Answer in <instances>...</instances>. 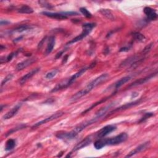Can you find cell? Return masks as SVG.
I'll list each match as a JSON object with an SVG mask.
<instances>
[{"label":"cell","instance_id":"6da1fadb","mask_svg":"<svg viewBox=\"0 0 158 158\" xmlns=\"http://www.w3.org/2000/svg\"><path fill=\"white\" fill-rule=\"evenodd\" d=\"M109 77V74L104 73L101 74L99 77H96L91 81L88 84L83 88V89L78 91L76 94H74L71 98V100L72 101H76L79 99H80L82 97L85 96L88 93H90L92 90H93L95 88L100 85L101 83L105 82Z\"/></svg>","mask_w":158,"mask_h":158},{"label":"cell","instance_id":"7a4b0ae2","mask_svg":"<svg viewBox=\"0 0 158 158\" xmlns=\"http://www.w3.org/2000/svg\"><path fill=\"white\" fill-rule=\"evenodd\" d=\"M91 69L90 66L82 69L81 70H80L78 72L76 73L75 74H74V75H73L69 78L61 82V83H58V84L56 86L52 91H51V92H52V93L56 92V91H58L61 90L65 89V88H66L69 87V86H71L74 82H75L76 81V80L78 78L81 77L83 74L88 70V69Z\"/></svg>","mask_w":158,"mask_h":158},{"label":"cell","instance_id":"3957f363","mask_svg":"<svg viewBox=\"0 0 158 158\" xmlns=\"http://www.w3.org/2000/svg\"><path fill=\"white\" fill-rule=\"evenodd\" d=\"M96 26V24L95 23H87V24H83L82 26L83 32L81 34L76 36V38H73L72 40L67 43V45H71L73 43H75L78 42L79 41H81L88 35H89L90 32H91L92 29Z\"/></svg>","mask_w":158,"mask_h":158},{"label":"cell","instance_id":"277c9868","mask_svg":"<svg viewBox=\"0 0 158 158\" xmlns=\"http://www.w3.org/2000/svg\"><path fill=\"white\" fill-rule=\"evenodd\" d=\"M128 135L126 133H121L118 135L113 138L106 139V145H117L126 141Z\"/></svg>","mask_w":158,"mask_h":158},{"label":"cell","instance_id":"5b68a950","mask_svg":"<svg viewBox=\"0 0 158 158\" xmlns=\"http://www.w3.org/2000/svg\"><path fill=\"white\" fill-rule=\"evenodd\" d=\"M64 114V112H62V111H59V112L55 113L54 114H52V115H50L49 117H46V118H45V119L41 120H40V121H39L38 122H36V124H35L33 125V126L32 127V128H36V127H38L40 126V125H41L45 124L48 123V122H49L52 121V120H55V119H58L59 117H61V116L63 115Z\"/></svg>","mask_w":158,"mask_h":158},{"label":"cell","instance_id":"8992f818","mask_svg":"<svg viewBox=\"0 0 158 158\" xmlns=\"http://www.w3.org/2000/svg\"><path fill=\"white\" fill-rule=\"evenodd\" d=\"M116 128H117V127H116L115 125H106V126L102 128L100 131L97 133L96 136L97 137L100 138H103L106 137V135H109V133H111V132L115 131Z\"/></svg>","mask_w":158,"mask_h":158},{"label":"cell","instance_id":"52a82bcc","mask_svg":"<svg viewBox=\"0 0 158 158\" xmlns=\"http://www.w3.org/2000/svg\"><path fill=\"white\" fill-rule=\"evenodd\" d=\"M115 102H114V103H110L108 105H107V106L103 107V108H102L101 109H100L99 111H98L96 113L94 117L98 120V121L100 119L104 117V116L107 114V113H108V111H109V109L112 108L113 107H114L115 106Z\"/></svg>","mask_w":158,"mask_h":158},{"label":"cell","instance_id":"ba28073f","mask_svg":"<svg viewBox=\"0 0 158 158\" xmlns=\"http://www.w3.org/2000/svg\"><path fill=\"white\" fill-rule=\"evenodd\" d=\"M150 145V142H146L144 143H142V145H139L138 147H137L135 149H134L132 151L130 152L128 154L125 156L126 157H131L134 155H135L137 154H138L142 151H145L146 149H148V147Z\"/></svg>","mask_w":158,"mask_h":158},{"label":"cell","instance_id":"9c48e42d","mask_svg":"<svg viewBox=\"0 0 158 158\" xmlns=\"http://www.w3.org/2000/svg\"><path fill=\"white\" fill-rule=\"evenodd\" d=\"M142 100L141 98V99H139L138 100L133 101V102H132V103H127V104H124L123 106H120L119 108H117L113 109V111H111L109 114H113V113L118 112V111H124V110L131 108H132V107H133V106H136L137 104H140L141 103Z\"/></svg>","mask_w":158,"mask_h":158},{"label":"cell","instance_id":"30bf717a","mask_svg":"<svg viewBox=\"0 0 158 158\" xmlns=\"http://www.w3.org/2000/svg\"><path fill=\"white\" fill-rule=\"evenodd\" d=\"M77 135L74 131L69 132H60L56 135V137L63 140H71L75 138Z\"/></svg>","mask_w":158,"mask_h":158},{"label":"cell","instance_id":"8fae6325","mask_svg":"<svg viewBox=\"0 0 158 158\" xmlns=\"http://www.w3.org/2000/svg\"><path fill=\"white\" fill-rule=\"evenodd\" d=\"M40 70V68H35L33 69V70H32L30 72L26 74L25 76H24L22 78H21V79L19 80V84L21 85L25 84V83L29 80V79H30L32 77L34 76L37 72H39Z\"/></svg>","mask_w":158,"mask_h":158},{"label":"cell","instance_id":"7c38bea8","mask_svg":"<svg viewBox=\"0 0 158 158\" xmlns=\"http://www.w3.org/2000/svg\"><path fill=\"white\" fill-rule=\"evenodd\" d=\"M36 61V58H29L25 61H22L21 63H19V64H17V65L16 66V69L17 71H20L23 70V69L27 67L28 66H30L32 64H33L35 61Z\"/></svg>","mask_w":158,"mask_h":158},{"label":"cell","instance_id":"4fadbf2b","mask_svg":"<svg viewBox=\"0 0 158 158\" xmlns=\"http://www.w3.org/2000/svg\"><path fill=\"white\" fill-rule=\"evenodd\" d=\"M156 74H157V72H155L154 74H150V75H149L148 76H146L145 77H144V78L138 79V80H137L135 82H134L133 83H132V84L129 86V87H136V86H138V85L145 84V83H146L147 82H148L149 80H150L152 78H153L155 76H156Z\"/></svg>","mask_w":158,"mask_h":158},{"label":"cell","instance_id":"5bb4252c","mask_svg":"<svg viewBox=\"0 0 158 158\" xmlns=\"http://www.w3.org/2000/svg\"><path fill=\"white\" fill-rule=\"evenodd\" d=\"M92 140H93V138L91 136L87 137L86 138L84 139V140H83L80 143H78L77 145L73 148L72 151H78L79 150L82 149V148L88 146V145H90V143L92 142Z\"/></svg>","mask_w":158,"mask_h":158},{"label":"cell","instance_id":"9a60e30c","mask_svg":"<svg viewBox=\"0 0 158 158\" xmlns=\"http://www.w3.org/2000/svg\"><path fill=\"white\" fill-rule=\"evenodd\" d=\"M41 14L46 17L54 19L64 20V19H67V17L63 14L62 13H56V12H51L44 11V12H42V13Z\"/></svg>","mask_w":158,"mask_h":158},{"label":"cell","instance_id":"2e32d148","mask_svg":"<svg viewBox=\"0 0 158 158\" xmlns=\"http://www.w3.org/2000/svg\"><path fill=\"white\" fill-rule=\"evenodd\" d=\"M144 12L147 16L148 20L155 21L157 18V14L155 9L150 7H145L144 9Z\"/></svg>","mask_w":158,"mask_h":158},{"label":"cell","instance_id":"e0dca14e","mask_svg":"<svg viewBox=\"0 0 158 158\" xmlns=\"http://www.w3.org/2000/svg\"><path fill=\"white\" fill-rule=\"evenodd\" d=\"M21 105H22L21 104H18L16 106H15L11 110L8 111L7 113H6L3 116V119L4 120H8L13 117L14 116L18 113V111H19Z\"/></svg>","mask_w":158,"mask_h":158},{"label":"cell","instance_id":"ac0fdd59","mask_svg":"<svg viewBox=\"0 0 158 158\" xmlns=\"http://www.w3.org/2000/svg\"><path fill=\"white\" fill-rule=\"evenodd\" d=\"M55 43H56L55 36H51L48 40L47 47H46V50H45V54L46 55H48L53 52V48H54V45H55Z\"/></svg>","mask_w":158,"mask_h":158},{"label":"cell","instance_id":"d6986e66","mask_svg":"<svg viewBox=\"0 0 158 158\" xmlns=\"http://www.w3.org/2000/svg\"><path fill=\"white\" fill-rule=\"evenodd\" d=\"M100 12L103 15L104 17H105L109 21H115V17L113 12H111L110 9H100Z\"/></svg>","mask_w":158,"mask_h":158},{"label":"cell","instance_id":"ffe728a7","mask_svg":"<svg viewBox=\"0 0 158 158\" xmlns=\"http://www.w3.org/2000/svg\"><path fill=\"white\" fill-rule=\"evenodd\" d=\"M131 77L130 76H126L122 78L121 79H120L119 80H118L117 82H116L114 84V88L115 89H118L120 87H121L123 85H124L125 83H126L127 82H128L130 80H131Z\"/></svg>","mask_w":158,"mask_h":158},{"label":"cell","instance_id":"44dd1931","mask_svg":"<svg viewBox=\"0 0 158 158\" xmlns=\"http://www.w3.org/2000/svg\"><path fill=\"white\" fill-rule=\"evenodd\" d=\"M16 145V143L14 140H13V139H9L6 143L5 150L7 151H11L15 148Z\"/></svg>","mask_w":158,"mask_h":158},{"label":"cell","instance_id":"7402d4cb","mask_svg":"<svg viewBox=\"0 0 158 158\" xmlns=\"http://www.w3.org/2000/svg\"><path fill=\"white\" fill-rule=\"evenodd\" d=\"M18 12L21 14H32L34 12L33 9L27 5H23L20 9H19Z\"/></svg>","mask_w":158,"mask_h":158},{"label":"cell","instance_id":"603a6c76","mask_svg":"<svg viewBox=\"0 0 158 158\" xmlns=\"http://www.w3.org/2000/svg\"><path fill=\"white\" fill-rule=\"evenodd\" d=\"M105 146H106V139H103V138L98 140L94 143V146L96 150H100L101 149V148L104 147Z\"/></svg>","mask_w":158,"mask_h":158},{"label":"cell","instance_id":"cb8c5ba5","mask_svg":"<svg viewBox=\"0 0 158 158\" xmlns=\"http://www.w3.org/2000/svg\"><path fill=\"white\" fill-rule=\"evenodd\" d=\"M26 127H27V125L25 124H21L14 128H12L11 130H9V131L6 133L5 135H6V137H8L9 135H10L12 134L13 133H14L18 131H20V130H21V129L26 128Z\"/></svg>","mask_w":158,"mask_h":158},{"label":"cell","instance_id":"d4e9b609","mask_svg":"<svg viewBox=\"0 0 158 158\" xmlns=\"http://www.w3.org/2000/svg\"><path fill=\"white\" fill-rule=\"evenodd\" d=\"M132 35L133 36L134 39L139 41V42H143V41L146 39L145 36L143 34H140V32H134Z\"/></svg>","mask_w":158,"mask_h":158},{"label":"cell","instance_id":"484cf974","mask_svg":"<svg viewBox=\"0 0 158 158\" xmlns=\"http://www.w3.org/2000/svg\"><path fill=\"white\" fill-rule=\"evenodd\" d=\"M31 29V27L29 25H24L19 27L16 29H15L14 30H12V32H17V33H22V32H24L26 30H28Z\"/></svg>","mask_w":158,"mask_h":158},{"label":"cell","instance_id":"4316f807","mask_svg":"<svg viewBox=\"0 0 158 158\" xmlns=\"http://www.w3.org/2000/svg\"><path fill=\"white\" fill-rule=\"evenodd\" d=\"M58 71L57 70V69H54V70L50 71L46 74L45 78L46 79H48V80H50V79L53 78V77H54L56 76V74H58Z\"/></svg>","mask_w":158,"mask_h":158},{"label":"cell","instance_id":"83f0119b","mask_svg":"<svg viewBox=\"0 0 158 158\" xmlns=\"http://www.w3.org/2000/svg\"><path fill=\"white\" fill-rule=\"evenodd\" d=\"M153 43H150V45H147V46H146V47L143 49V51L141 52L140 54H141L142 56H145V55L147 54H148V53H149V52H150V51H151V48H152V47H153Z\"/></svg>","mask_w":158,"mask_h":158},{"label":"cell","instance_id":"f1b7e54d","mask_svg":"<svg viewBox=\"0 0 158 158\" xmlns=\"http://www.w3.org/2000/svg\"><path fill=\"white\" fill-rule=\"evenodd\" d=\"M80 11L81 12L82 14L85 16L87 18H91L92 17L91 14L85 8H81L80 9Z\"/></svg>","mask_w":158,"mask_h":158},{"label":"cell","instance_id":"f546056e","mask_svg":"<svg viewBox=\"0 0 158 158\" xmlns=\"http://www.w3.org/2000/svg\"><path fill=\"white\" fill-rule=\"evenodd\" d=\"M38 3L40 4V5L45 8H48V9H52L53 8L52 4H50L48 2L45 1H39Z\"/></svg>","mask_w":158,"mask_h":158},{"label":"cell","instance_id":"4dcf8cb0","mask_svg":"<svg viewBox=\"0 0 158 158\" xmlns=\"http://www.w3.org/2000/svg\"><path fill=\"white\" fill-rule=\"evenodd\" d=\"M12 77H13V75H12V74H9L8 76H7L5 78H4L3 79V80L2 82H1V87H3L4 85H5L8 82L10 81V80H11V79L12 78Z\"/></svg>","mask_w":158,"mask_h":158},{"label":"cell","instance_id":"1f68e13d","mask_svg":"<svg viewBox=\"0 0 158 158\" xmlns=\"http://www.w3.org/2000/svg\"><path fill=\"white\" fill-rule=\"evenodd\" d=\"M18 53V52H14V53H12L11 54H9L8 56L6 58V62H9V61H11V60L12 59V58L15 56L17 55V54Z\"/></svg>","mask_w":158,"mask_h":158},{"label":"cell","instance_id":"d6a6232c","mask_svg":"<svg viewBox=\"0 0 158 158\" xmlns=\"http://www.w3.org/2000/svg\"><path fill=\"white\" fill-rule=\"evenodd\" d=\"M153 115V113H146L145 115H144L143 117L141 119V120L139 121V122H142L143 121H145V120H146L147 119L150 118V117H151V116Z\"/></svg>","mask_w":158,"mask_h":158},{"label":"cell","instance_id":"836d02e7","mask_svg":"<svg viewBox=\"0 0 158 158\" xmlns=\"http://www.w3.org/2000/svg\"><path fill=\"white\" fill-rule=\"evenodd\" d=\"M63 14L66 16H76L78 15V13L76 12H62Z\"/></svg>","mask_w":158,"mask_h":158},{"label":"cell","instance_id":"e575fe53","mask_svg":"<svg viewBox=\"0 0 158 158\" xmlns=\"http://www.w3.org/2000/svg\"><path fill=\"white\" fill-rule=\"evenodd\" d=\"M46 36L44 37V38H43L42 40H41V41H40V42L39 44H38V48H41V46H43L44 42L46 41Z\"/></svg>","mask_w":158,"mask_h":158},{"label":"cell","instance_id":"d590c367","mask_svg":"<svg viewBox=\"0 0 158 158\" xmlns=\"http://www.w3.org/2000/svg\"><path fill=\"white\" fill-rule=\"evenodd\" d=\"M65 51H66V50H63V51H62V52H60L58 53H57V54L56 55V59H58V58H59L60 57H61L62 56V54L65 52Z\"/></svg>","mask_w":158,"mask_h":158},{"label":"cell","instance_id":"8d00e7d4","mask_svg":"<svg viewBox=\"0 0 158 158\" xmlns=\"http://www.w3.org/2000/svg\"><path fill=\"white\" fill-rule=\"evenodd\" d=\"M130 50V48L129 47H127V46H125V47H123L122 48H120L119 52H128V51Z\"/></svg>","mask_w":158,"mask_h":158},{"label":"cell","instance_id":"74e56055","mask_svg":"<svg viewBox=\"0 0 158 158\" xmlns=\"http://www.w3.org/2000/svg\"><path fill=\"white\" fill-rule=\"evenodd\" d=\"M9 22L7 21H4V20H1V22H0V24H1V26L3 25H8V24H9Z\"/></svg>","mask_w":158,"mask_h":158},{"label":"cell","instance_id":"f35d334b","mask_svg":"<svg viewBox=\"0 0 158 158\" xmlns=\"http://www.w3.org/2000/svg\"><path fill=\"white\" fill-rule=\"evenodd\" d=\"M22 38H23L22 36H21V37H19V38H16L14 40V42H15V43L18 42V41H19L20 40H21V39H22Z\"/></svg>","mask_w":158,"mask_h":158},{"label":"cell","instance_id":"ab89813d","mask_svg":"<svg viewBox=\"0 0 158 158\" xmlns=\"http://www.w3.org/2000/svg\"><path fill=\"white\" fill-rule=\"evenodd\" d=\"M67 58H68V56H66V57H64V59H63V64L64 63H66L67 61Z\"/></svg>","mask_w":158,"mask_h":158}]
</instances>
